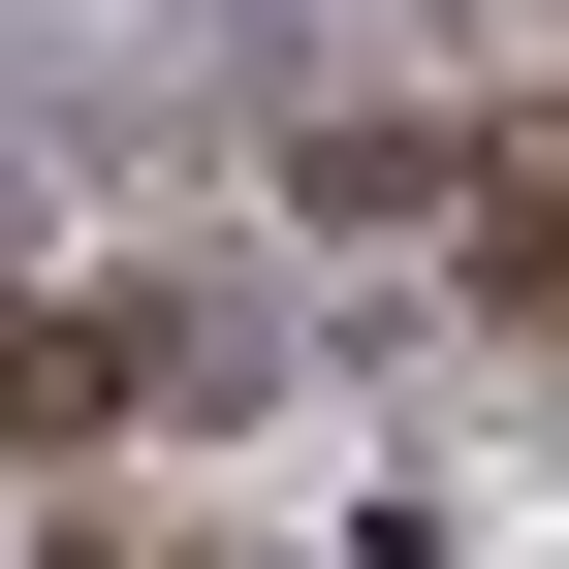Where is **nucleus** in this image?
<instances>
[{
    "instance_id": "nucleus-1",
    "label": "nucleus",
    "mask_w": 569,
    "mask_h": 569,
    "mask_svg": "<svg viewBox=\"0 0 569 569\" xmlns=\"http://www.w3.org/2000/svg\"><path fill=\"white\" fill-rule=\"evenodd\" d=\"M0 284H32V159H0Z\"/></svg>"
}]
</instances>
